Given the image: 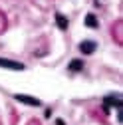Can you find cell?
Segmentation results:
<instances>
[{"label":"cell","mask_w":123,"mask_h":125,"mask_svg":"<svg viewBox=\"0 0 123 125\" xmlns=\"http://www.w3.org/2000/svg\"><path fill=\"white\" fill-rule=\"evenodd\" d=\"M14 99H18V101H22V103H28V105H32V107L42 105V103H40V99H36V97H30V95H22V93L14 95Z\"/></svg>","instance_id":"7a4b0ae2"},{"label":"cell","mask_w":123,"mask_h":125,"mask_svg":"<svg viewBox=\"0 0 123 125\" xmlns=\"http://www.w3.org/2000/svg\"><path fill=\"white\" fill-rule=\"evenodd\" d=\"M82 68H83V62H82V60H72V62H70V70H72V72H80Z\"/></svg>","instance_id":"277c9868"},{"label":"cell","mask_w":123,"mask_h":125,"mask_svg":"<svg viewBox=\"0 0 123 125\" xmlns=\"http://www.w3.org/2000/svg\"><path fill=\"white\" fill-rule=\"evenodd\" d=\"M95 48H97V44L91 42V40H85V42L80 44V52H82V54H93Z\"/></svg>","instance_id":"3957f363"},{"label":"cell","mask_w":123,"mask_h":125,"mask_svg":"<svg viewBox=\"0 0 123 125\" xmlns=\"http://www.w3.org/2000/svg\"><path fill=\"white\" fill-rule=\"evenodd\" d=\"M56 125H66V123H64V121H60V119H58V121H56Z\"/></svg>","instance_id":"ba28073f"},{"label":"cell","mask_w":123,"mask_h":125,"mask_svg":"<svg viewBox=\"0 0 123 125\" xmlns=\"http://www.w3.org/2000/svg\"><path fill=\"white\" fill-rule=\"evenodd\" d=\"M6 28V20H4V16H2V12H0V32Z\"/></svg>","instance_id":"52a82bcc"},{"label":"cell","mask_w":123,"mask_h":125,"mask_svg":"<svg viewBox=\"0 0 123 125\" xmlns=\"http://www.w3.org/2000/svg\"><path fill=\"white\" fill-rule=\"evenodd\" d=\"M0 68H6V70H16V72H22L26 66L22 62H14V60H4L0 58Z\"/></svg>","instance_id":"6da1fadb"},{"label":"cell","mask_w":123,"mask_h":125,"mask_svg":"<svg viewBox=\"0 0 123 125\" xmlns=\"http://www.w3.org/2000/svg\"><path fill=\"white\" fill-rule=\"evenodd\" d=\"M56 22H58V26H60L62 30H66V28H68V18H66V16H62V14H56Z\"/></svg>","instance_id":"8992f818"},{"label":"cell","mask_w":123,"mask_h":125,"mask_svg":"<svg viewBox=\"0 0 123 125\" xmlns=\"http://www.w3.org/2000/svg\"><path fill=\"white\" fill-rule=\"evenodd\" d=\"M85 26H89V28H97V18L93 16V14H87V16H85Z\"/></svg>","instance_id":"5b68a950"}]
</instances>
